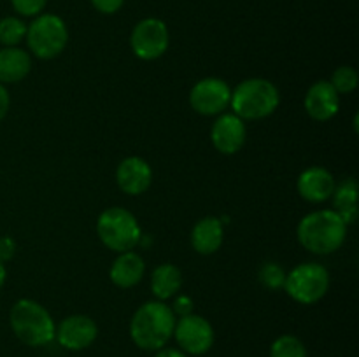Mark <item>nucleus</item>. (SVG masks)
<instances>
[{
	"label": "nucleus",
	"mask_w": 359,
	"mask_h": 357,
	"mask_svg": "<svg viewBox=\"0 0 359 357\" xmlns=\"http://www.w3.org/2000/svg\"><path fill=\"white\" fill-rule=\"evenodd\" d=\"M347 237V224L332 209L307 214L298 223L297 238L304 248L318 255L339 251Z\"/></svg>",
	"instance_id": "nucleus-1"
},
{
	"label": "nucleus",
	"mask_w": 359,
	"mask_h": 357,
	"mask_svg": "<svg viewBox=\"0 0 359 357\" xmlns=\"http://www.w3.org/2000/svg\"><path fill=\"white\" fill-rule=\"evenodd\" d=\"M175 315L163 301H146L133 314L130 322V336L142 350H160L174 336Z\"/></svg>",
	"instance_id": "nucleus-2"
},
{
	"label": "nucleus",
	"mask_w": 359,
	"mask_h": 357,
	"mask_svg": "<svg viewBox=\"0 0 359 357\" xmlns=\"http://www.w3.org/2000/svg\"><path fill=\"white\" fill-rule=\"evenodd\" d=\"M280 104V94L276 84L269 79H245L231 91L230 107L233 114L242 121L269 118L277 111Z\"/></svg>",
	"instance_id": "nucleus-3"
},
{
	"label": "nucleus",
	"mask_w": 359,
	"mask_h": 357,
	"mask_svg": "<svg viewBox=\"0 0 359 357\" xmlns=\"http://www.w3.org/2000/svg\"><path fill=\"white\" fill-rule=\"evenodd\" d=\"M9 322L18 340L28 346H44L55 340V321L35 300H18L11 308Z\"/></svg>",
	"instance_id": "nucleus-4"
},
{
	"label": "nucleus",
	"mask_w": 359,
	"mask_h": 357,
	"mask_svg": "<svg viewBox=\"0 0 359 357\" xmlns=\"http://www.w3.org/2000/svg\"><path fill=\"white\" fill-rule=\"evenodd\" d=\"M97 233L105 247L119 254L135 248L142 238L137 217L121 206H111L100 214L97 220Z\"/></svg>",
	"instance_id": "nucleus-5"
},
{
	"label": "nucleus",
	"mask_w": 359,
	"mask_h": 357,
	"mask_svg": "<svg viewBox=\"0 0 359 357\" xmlns=\"http://www.w3.org/2000/svg\"><path fill=\"white\" fill-rule=\"evenodd\" d=\"M330 273L319 262H304L286 273L284 290L300 304H314L325 298L330 289Z\"/></svg>",
	"instance_id": "nucleus-6"
},
{
	"label": "nucleus",
	"mask_w": 359,
	"mask_h": 357,
	"mask_svg": "<svg viewBox=\"0 0 359 357\" xmlns=\"http://www.w3.org/2000/svg\"><path fill=\"white\" fill-rule=\"evenodd\" d=\"M28 49L41 59L56 58L69 42L65 21L56 14H41L27 27Z\"/></svg>",
	"instance_id": "nucleus-7"
},
{
	"label": "nucleus",
	"mask_w": 359,
	"mask_h": 357,
	"mask_svg": "<svg viewBox=\"0 0 359 357\" xmlns=\"http://www.w3.org/2000/svg\"><path fill=\"white\" fill-rule=\"evenodd\" d=\"M168 42L170 35L167 24L158 18H146L139 21L130 37L132 51L144 62H153L163 56L168 49Z\"/></svg>",
	"instance_id": "nucleus-8"
},
{
	"label": "nucleus",
	"mask_w": 359,
	"mask_h": 357,
	"mask_svg": "<svg viewBox=\"0 0 359 357\" xmlns=\"http://www.w3.org/2000/svg\"><path fill=\"white\" fill-rule=\"evenodd\" d=\"M174 338L184 354L202 356L214 345V329L202 315L189 314L175 321Z\"/></svg>",
	"instance_id": "nucleus-9"
},
{
	"label": "nucleus",
	"mask_w": 359,
	"mask_h": 357,
	"mask_svg": "<svg viewBox=\"0 0 359 357\" xmlns=\"http://www.w3.org/2000/svg\"><path fill=\"white\" fill-rule=\"evenodd\" d=\"M231 88L219 77L200 79L189 91L193 111L202 115H219L230 107Z\"/></svg>",
	"instance_id": "nucleus-10"
},
{
	"label": "nucleus",
	"mask_w": 359,
	"mask_h": 357,
	"mask_svg": "<svg viewBox=\"0 0 359 357\" xmlns=\"http://www.w3.org/2000/svg\"><path fill=\"white\" fill-rule=\"evenodd\" d=\"M98 328L88 315H70L56 326L55 338L67 350H84L97 340Z\"/></svg>",
	"instance_id": "nucleus-11"
},
{
	"label": "nucleus",
	"mask_w": 359,
	"mask_h": 357,
	"mask_svg": "<svg viewBox=\"0 0 359 357\" xmlns=\"http://www.w3.org/2000/svg\"><path fill=\"white\" fill-rule=\"evenodd\" d=\"M245 139H248L245 122L238 115H235L233 112H226V114L223 112L217 115L210 130V140L221 154L238 153L244 147Z\"/></svg>",
	"instance_id": "nucleus-12"
},
{
	"label": "nucleus",
	"mask_w": 359,
	"mask_h": 357,
	"mask_svg": "<svg viewBox=\"0 0 359 357\" xmlns=\"http://www.w3.org/2000/svg\"><path fill=\"white\" fill-rule=\"evenodd\" d=\"M116 182L123 192L130 196H139L149 189L153 182V170L144 158H125L116 170Z\"/></svg>",
	"instance_id": "nucleus-13"
},
{
	"label": "nucleus",
	"mask_w": 359,
	"mask_h": 357,
	"mask_svg": "<svg viewBox=\"0 0 359 357\" xmlns=\"http://www.w3.org/2000/svg\"><path fill=\"white\" fill-rule=\"evenodd\" d=\"M304 105L307 114L314 121H330L335 118L340 108V94L330 84V80H318L309 88Z\"/></svg>",
	"instance_id": "nucleus-14"
},
{
	"label": "nucleus",
	"mask_w": 359,
	"mask_h": 357,
	"mask_svg": "<svg viewBox=\"0 0 359 357\" xmlns=\"http://www.w3.org/2000/svg\"><path fill=\"white\" fill-rule=\"evenodd\" d=\"M335 177L325 167H311L298 177L297 189L304 200L311 203H323L332 198L335 191Z\"/></svg>",
	"instance_id": "nucleus-15"
},
{
	"label": "nucleus",
	"mask_w": 359,
	"mask_h": 357,
	"mask_svg": "<svg viewBox=\"0 0 359 357\" xmlns=\"http://www.w3.org/2000/svg\"><path fill=\"white\" fill-rule=\"evenodd\" d=\"M224 226L219 217L207 216L200 219L191 230V245L198 254L209 255L223 245Z\"/></svg>",
	"instance_id": "nucleus-16"
},
{
	"label": "nucleus",
	"mask_w": 359,
	"mask_h": 357,
	"mask_svg": "<svg viewBox=\"0 0 359 357\" xmlns=\"http://www.w3.org/2000/svg\"><path fill=\"white\" fill-rule=\"evenodd\" d=\"M144 273H146V262H144V259L137 252L128 251L121 252L114 259V262L111 266V272H109V276H111L112 284L116 287L130 289V287L137 286L142 280Z\"/></svg>",
	"instance_id": "nucleus-17"
},
{
	"label": "nucleus",
	"mask_w": 359,
	"mask_h": 357,
	"mask_svg": "<svg viewBox=\"0 0 359 357\" xmlns=\"http://www.w3.org/2000/svg\"><path fill=\"white\" fill-rule=\"evenodd\" d=\"M32 70V58L20 48L0 49V83L14 84L23 80Z\"/></svg>",
	"instance_id": "nucleus-18"
},
{
	"label": "nucleus",
	"mask_w": 359,
	"mask_h": 357,
	"mask_svg": "<svg viewBox=\"0 0 359 357\" xmlns=\"http://www.w3.org/2000/svg\"><path fill=\"white\" fill-rule=\"evenodd\" d=\"M182 287V273L177 266L165 262L154 268L151 275V290L158 301H165L174 298Z\"/></svg>",
	"instance_id": "nucleus-19"
},
{
	"label": "nucleus",
	"mask_w": 359,
	"mask_h": 357,
	"mask_svg": "<svg viewBox=\"0 0 359 357\" xmlns=\"http://www.w3.org/2000/svg\"><path fill=\"white\" fill-rule=\"evenodd\" d=\"M335 212L344 219V223L349 226L356 220L358 216V182L353 177L346 178L335 186V191L332 195Z\"/></svg>",
	"instance_id": "nucleus-20"
},
{
	"label": "nucleus",
	"mask_w": 359,
	"mask_h": 357,
	"mask_svg": "<svg viewBox=\"0 0 359 357\" xmlns=\"http://www.w3.org/2000/svg\"><path fill=\"white\" fill-rule=\"evenodd\" d=\"M27 35V24L20 18L7 16L0 20V44L6 48H16Z\"/></svg>",
	"instance_id": "nucleus-21"
},
{
	"label": "nucleus",
	"mask_w": 359,
	"mask_h": 357,
	"mask_svg": "<svg viewBox=\"0 0 359 357\" xmlns=\"http://www.w3.org/2000/svg\"><path fill=\"white\" fill-rule=\"evenodd\" d=\"M270 357H307V349L297 336L283 335L270 346Z\"/></svg>",
	"instance_id": "nucleus-22"
},
{
	"label": "nucleus",
	"mask_w": 359,
	"mask_h": 357,
	"mask_svg": "<svg viewBox=\"0 0 359 357\" xmlns=\"http://www.w3.org/2000/svg\"><path fill=\"white\" fill-rule=\"evenodd\" d=\"M330 84L335 88V91L339 94L353 93L359 84L358 72L353 69V66H339V69L333 72Z\"/></svg>",
	"instance_id": "nucleus-23"
},
{
	"label": "nucleus",
	"mask_w": 359,
	"mask_h": 357,
	"mask_svg": "<svg viewBox=\"0 0 359 357\" xmlns=\"http://www.w3.org/2000/svg\"><path fill=\"white\" fill-rule=\"evenodd\" d=\"M259 282L269 289H280L286 282V272L277 262H266L259 270Z\"/></svg>",
	"instance_id": "nucleus-24"
},
{
	"label": "nucleus",
	"mask_w": 359,
	"mask_h": 357,
	"mask_svg": "<svg viewBox=\"0 0 359 357\" xmlns=\"http://www.w3.org/2000/svg\"><path fill=\"white\" fill-rule=\"evenodd\" d=\"M48 0H11L14 10L21 16H37L46 7Z\"/></svg>",
	"instance_id": "nucleus-25"
},
{
	"label": "nucleus",
	"mask_w": 359,
	"mask_h": 357,
	"mask_svg": "<svg viewBox=\"0 0 359 357\" xmlns=\"http://www.w3.org/2000/svg\"><path fill=\"white\" fill-rule=\"evenodd\" d=\"M174 315H179V317H184V315L193 314V300L189 296H184V294H177L174 301V307H170Z\"/></svg>",
	"instance_id": "nucleus-26"
},
{
	"label": "nucleus",
	"mask_w": 359,
	"mask_h": 357,
	"mask_svg": "<svg viewBox=\"0 0 359 357\" xmlns=\"http://www.w3.org/2000/svg\"><path fill=\"white\" fill-rule=\"evenodd\" d=\"M95 9L102 14H114L123 7L125 0H91Z\"/></svg>",
	"instance_id": "nucleus-27"
},
{
	"label": "nucleus",
	"mask_w": 359,
	"mask_h": 357,
	"mask_svg": "<svg viewBox=\"0 0 359 357\" xmlns=\"http://www.w3.org/2000/svg\"><path fill=\"white\" fill-rule=\"evenodd\" d=\"M14 252H16V241L11 237L0 238V261L6 262L9 259H13Z\"/></svg>",
	"instance_id": "nucleus-28"
},
{
	"label": "nucleus",
	"mask_w": 359,
	"mask_h": 357,
	"mask_svg": "<svg viewBox=\"0 0 359 357\" xmlns=\"http://www.w3.org/2000/svg\"><path fill=\"white\" fill-rule=\"evenodd\" d=\"M9 105H11L9 93H7L6 86L0 83V121H2V119L7 115V112H9Z\"/></svg>",
	"instance_id": "nucleus-29"
},
{
	"label": "nucleus",
	"mask_w": 359,
	"mask_h": 357,
	"mask_svg": "<svg viewBox=\"0 0 359 357\" xmlns=\"http://www.w3.org/2000/svg\"><path fill=\"white\" fill-rule=\"evenodd\" d=\"M154 357H188V354L182 352L181 349H160L156 350V356Z\"/></svg>",
	"instance_id": "nucleus-30"
},
{
	"label": "nucleus",
	"mask_w": 359,
	"mask_h": 357,
	"mask_svg": "<svg viewBox=\"0 0 359 357\" xmlns=\"http://www.w3.org/2000/svg\"><path fill=\"white\" fill-rule=\"evenodd\" d=\"M6 276H7L6 265H4V262L0 261V287H2V286H4V282H6Z\"/></svg>",
	"instance_id": "nucleus-31"
}]
</instances>
